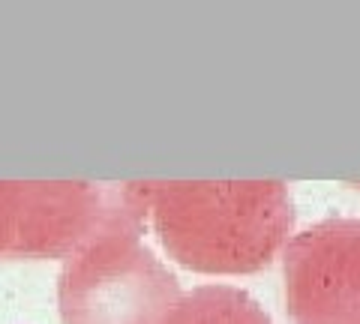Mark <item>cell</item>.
I'll return each instance as SVG.
<instances>
[{"label":"cell","instance_id":"obj_1","mask_svg":"<svg viewBox=\"0 0 360 324\" xmlns=\"http://www.w3.org/2000/svg\"><path fill=\"white\" fill-rule=\"evenodd\" d=\"M144 219L174 261L198 273H255L295 226L283 181H139Z\"/></svg>","mask_w":360,"mask_h":324},{"label":"cell","instance_id":"obj_2","mask_svg":"<svg viewBox=\"0 0 360 324\" xmlns=\"http://www.w3.org/2000/svg\"><path fill=\"white\" fill-rule=\"evenodd\" d=\"M144 214L129 183L117 186L111 214L58 276L63 324H168L180 304V283L144 247Z\"/></svg>","mask_w":360,"mask_h":324},{"label":"cell","instance_id":"obj_3","mask_svg":"<svg viewBox=\"0 0 360 324\" xmlns=\"http://www.w3.org/2000/svg\"><path fill=\"white\" fill-rule=\"evenodd\" d=\"M117 186L0 181V259H70L111 214Z\"/></svg>","mask_w":360,"mask_h":324},{"label":"cell","instance_id":"obj_4","mask_svg":"<svg viewBox=\"0 0 360 324\" xmlns=\"http://www.w3.org/2000/svg\"><path fill=\"white\" fill-rule=\"evenodd\" d=\"M283 276L295 324H360V219H324L295 234Z\"/></svg>","mask_w":360,"mask_h":324},{"label":"cell","instance_id":"obj_5","mask_svg":"<svg viewBox=\"0 0 360 324\" xmlns=\"http://www.w3.org/2000/svg\"><path fill=\"white\" fill-rule=\"evenodd\" d=\"M168 324H270V318L240 288L205 285L180 297Z\"/></svg>","mask_w":360,"mask_h":324}]
</instances>
